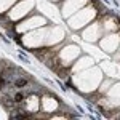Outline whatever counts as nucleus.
Segmentation results:
<instances>
[{
    "instance_id": "obj_1",
    "label": "nucleus",
    "mask_w": 120,
    "mask_h": 120,
    "mask_svg": "<svg viewBox=\"0 0 120 120\" xmlns=\"http://www.w3.org/2000/svg\"><path fill=\"white\" fill-rule=\"evenodd\" d=\"M101 46L104 51H109V53L115 51L117 46H120V35L119 34H107V37L101 42Z\"/></svg>"
},
{
    "instance_id": "obj_2",
    "label": "nucleus",
    "mask_w": 120,
    "mask_h": 120,
    "mask_svg": "<svg viewBox=\"0 0 120 120\" xmlns=\"http://www.w3.org/2000/svg\"><path fill=\"white\" fill-rule=\"evenodd\" d=\"M32 7H34V2H32V0H27V2H22V3L16 5L15 8L11 10V18L13 19L21 18L24 13H27L29 10H32Z\"/></svg>"
},
{
    "instance_id": "obj_3",
    "label": "nucleus",
    "mask_w": 120,
    "mask_h": 120,
    "mask_svg": "<svg viewBox=\"0 0 120 120\" xmlns=\"http://www.w3.org/2000/svg\"><path fill=\"white\" fill-rule=\"evenodd\" d=\"M21 104H24L26 106V111L30 114V112H37L38 111V99L35 94H30V96H27L24 101L21 102Z\"/></svg>"
},
{
    "instance_id": "obj_4",
    "label": "nucleus",
    "mask_w": 120,
    "mask_h": 120,
    "mask_svg": "<svg viewBox=\"0 0 120 120\" xmlns=\"http://www.w3.org/2000/svg\"><path fill=\"white\" fill-rule=\"evenodd\" d=\"M42 107H43L45 112L56 111V109H58V101H56V98H53V96H43V99H42Z\"/></svg>"
},
{
    "instance_id": "obj_5",
    "label": "nucleus",
    "mask_w": 120,
    "mask_h": 120,
    "mask_svg": "<svg viewBox=\"0 0 120 120\" xmlns=\"http://www.w3.org/2000/svg\"><path fill=\"white\" fill-rule=\"evenodd\" d=\"M55 2H56V0H55Z\"/></svg>"
}]
</instances>
